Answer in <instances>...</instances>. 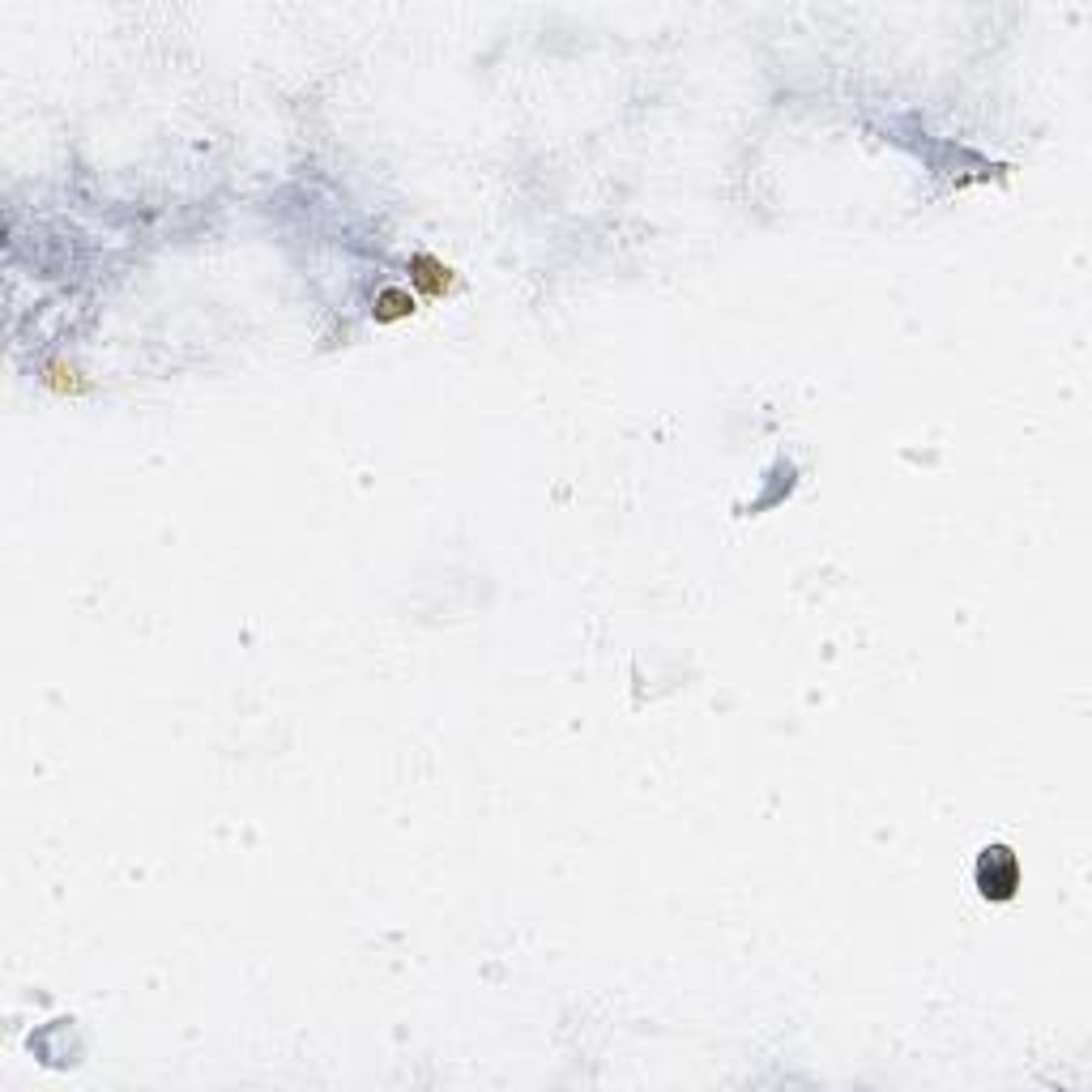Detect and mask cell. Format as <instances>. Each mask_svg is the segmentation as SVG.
Returning <instances> with one entry per match:
<instances>
[{"label":"cell","mask_w":1092,"mask_h":1092,"mask_svg":"<svg viewBox=\"0 0 1092 1092\" xmlns=\"http://www.w3.org/2000/svg\"><path fill=\"white\" fill-rule=\"evenodd\" d=\"M415 295L409 291H401V287H384L380 295H376V303H372V316L380 325H397V321H405V316H415Z\"/></svg>","instance_id":"3957f363"},{"label":"cell","mask_w":1092,"mask_h":1092,"mask_svg":"<svg viewBox=\"0 0 1092 1092\" xmlns=\"http://www.w3.org/2000/svg\"><path fill=\"white\" fill-rule=\"evenodd\" d=\"M43 380H48V389H56V393H85L77 372L65 368V363H48V368H43Z\"/></svg>","instance_id":"277c9868"},{"label":"cell","mask_w":1092,"mask_h":1092,"mask_svg":"<svg viewBox=\"0 0 1092 1092\" xmlns=\"http://www.w3.org/2000/svg\"><path fill=\"white\" fill-rule=\"evenodd\" d=\"M977 888L990 896V900H1012L1016 888H1020V862L1008 845H990L977 862Z\"/></svg>","instance_id":"6da1fadb"},{"label":"cell","mask_w":1092,"mask_h":1092,"mask_svg":"<svg viewBox=\"0 0 1092 1092\" xmlns=\"http://www.w3.org/2000/svg\"><path fill=\"white\" fill-rule=\"evenodd\" d=\"M409 282H415L423 295L436 299V295H448V291H452V269H448L444 260L419 252V256H409Z\"/></svg>","instance_id":"7a4b0ae2"}]
</instances>
